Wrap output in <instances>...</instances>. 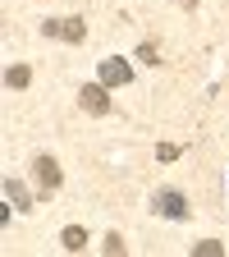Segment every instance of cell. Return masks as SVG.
Segmentation results:
<instances>
[{
  "label": "cell",
  "instance_id": "cell-1",
  "mask_svg": "<svg viewBox=\"0 0 229 257\" xmlns=\"http://www.w3.org/2000/svg\"><path fill=\"white\" fill-rule=\"evenodd\" d=\"M42 32H46V37H60V42H83V37H87L83 19H46Z\"/></svg>",
  "mask_w": 229,
  "mask_h": 257
},
{
  "label": "cell",
  "instance_id": "cell-2",
  "mask_svg": "<svg viewBox=\"0 0 229 257\" xmlns=\"http://www.w3.org/2000/svg\"><path fill=\"white\" fill-rule=\"evenodd\" d=\"M78 106H83L87 115H106V110H110V87H106V83H87V87L78 92Z\"/></svg>",
  "mask_w": 229,
  "mask_h": 257
},
{
  "label": "cell",
  "instance_id": "cell-3",
  "mask_svg": "<svg viewBox=\"0 0 229 257\" xmlns=\"http://www.w3.org/2000/svg\"><path fill=\"white\" fill-rule=\"evenodd\" d=\"M37 184H42V198H51V193L60 188V166H55V156H37Z\"/></svg>",
  "mask_w": 229,
  "mask_h": 257
},
{
  "label": "cell",
  "instance_id": "cell-4",
  "mask_svg": "<svg viewBox=\"0 0 229 257\" xmlns=\"http://www.w3.org/2000/svg\"><path fill=\"white\" fill-rule=\"evenodd\" d=\"M156 207H160V216H170V220H183V216H188V198H183V193H174V188L160 193Z\"/></svg>",
  "mask_w": 229,
  "mask_h": 257
},
{
  "label": "cell",
  "instance_id": "cell-5",
  "mask_svg": "<svg viewBox=\"0 0 229 257\" xmlns=\"http://www.w3.org/2000/svg\"><path fill=\"white\" fill-rule=\"evenodd\" d=\"M101 83L106 87H124V83H133V69H128L124 60H101Z\"/></svg>",
  "mask_w": 229,
  "mask_h": 257
},
{
  "label": "cell",
  "instance_id": "cell-6",
  "mask_svg": "<svg viewBox=\"0 0 229 257\" xmlns=\"http://www.w3.org/2000/svg\"><path fill=\"white\" fill-rule=\"evenodd\" d=\"M60 243H64V248H69V252H78V248L87 243V230H83V225H69V230H64V234H60Z\"/></svg>",
  "mask_w": 229,
  "mask_h": 257
},
{
  "label": "cell",
  "instance_id": "cell-7",
  "mask_svg": "<svg viewBox=\"0 0 229 257\" xmlns=\"http://www.w3.org/2000/svg\"><path fill=\"white\" fill-rule=\"evenodd\" d=\"M5 193L14 198V207H19V211H28V207H32V198H28V188H23L19 179H5Z\"/></svg>",
  "mask_w": 229,
  "mask_h": 257
},
{
  "label": "cell",
  "instance_id": "cell-8",
  "mask_svg": "<svg viewBox=\"0 0 229 257\" xmlns=\"http://www.w3.org/2000/svg\"><path fill=\"white\" fill-rule=\"evenodd\" d=\"M5 83H10V87H28V83H32V69H28V64H14V69L5 74Z\"/></svg>",
  "mask_w": 229,
  "mask_h": 257
},
{
  "label": "cell",
  "instance_id": "cell-9",
  "mask_svg": "<svg viewBox=\"0 0 229 257\" xmlns=\"http://www.w3.org/2000/svg\"><path fill=\"white\" fill-rule=\"evenodd\" d=\"M192 252H197V257H220L224 248H220L215 239H202V243H197V248H192Z\"/></svg>",
  "mask_w": 229,
  "mask_h": 257
},
{
  "label": "cell",
  "instance_id": "cell-10",
  "mask_svg": "<svg viewBox=\"0 0 229 257\" xmlns=\"http://www.w3.org/2000/svg\"><path fill=\"white\" fill-rule=\"evenodd\" d=\"M138 60H142V64H156V46L142 42V46H138Z\"/></svg>",
  "mask_w": 229,
  "mask_h": 257
},
{
  "label": "cell",
  "instance_id": "cell-11",
  "mask_svg": "<svg viewBox=\"0 0 229 257\" xmlns=\"http://www.w3.org/2000/svg\"><path fill=\"white\" fill-rule=\"evenodd\" d=\"M101 248H106V252H115V257H119V252H124V239H119V234H106V243H101Z\"/></svg>",
  "mask_w": 229,
  "mask_h": 257
},
{
  "label": "cell",
  "instance_id": "cell-12",
  "mask_svg": "<svg viewBox=\"0 0 229 257\" xmlns=\"http://www.w3.org/2000/svg\"><path fill=\"white\" fill-rule=\"evenodd\" d=\"M156 156H160V161H174V156H179V147H174V143H160V152H156Z\"/></svg>",
  "mask_w": 229,
  "mask_h": 257
},
{
  "label": "cell",
  "instance_id": "cell-13",
  "mask_svg": "<svg viewBox=\"0 0 229 257\" xmlns=\"http://www.w3.org/2000/svg\"><path fill=\"white\" fill-rule=\"evenodd\" d=\"M179 5H197V0H179Z\"/></svg>",
  "mask_w": 229,
  "mask_h": 257
}]
</instances>
